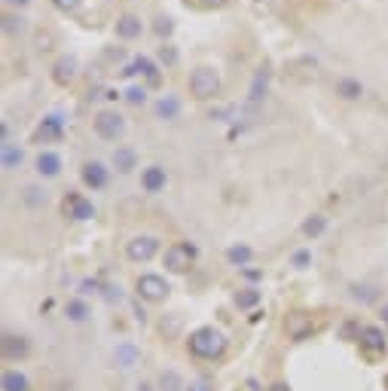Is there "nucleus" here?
<instances>
[{"mask_svg":"<svg viewBox=\"0 0 388 391\" xmlns=\"http://www.w3.org/2000/svg\"><path fill=\"white\" fill-rule=\"evenodd\" d=\"M187 346H190V355L202 357V361H214V357L223 355L226 336L221 334V330H214V327H199V330H193L190 334Z\"/></svg>","mask_w":388,"mask_h":391,"instance_id":"obj_1","label":"nucleus"},{"mask_svg":"<svg viewBox=\"0 0 388 391\" xmlns=\"http://www.w3.org/2000/svg\"><path fill=\"white\" fill-rule=\"evenodd\" d=\"M190 92H193V98H199V101H208V98H214L221 92V77H217V71L211 68V64H199V68L190 73Z\"/></svg>","mask_w":388,"mask_h":391,"instance_id":"obj_2","label":"nucleus"},{"mask_svg":"<svg viewBox=\"0 0 388 391\" xmlns=\"http://www.w3.org/2000/svg\"><path fill=\"white\" fill-rule=\"evenodd\" d=\"M193 260H196V248H193L190 242H174L172 248H165V269L174 272V276H183V272H190Z\"/></svg>","mask_w":388,"mask_h":391,"instance_id":"obj_3","label":"nucleus"},{"mask_svg":"<svg viewBox=\"0 0 388 391\" xmlns=\"http://www.w3.org/2000/svg\"><path fill=\"white\" fill-rule=\"evenodd\" d=\"M95 131L104 141H120L125 135V116L120 111H98L95 113Z\"/></svg>","mask_w":388,"mask_h":391,"instance_id":"obj_4","label":"nucleus"},{"mask_svg":"<svg viewBox=\"0 0 388 391\" xmlns=\"http://www.w3.org/2000/svg\"><path fill=\"white\" fill-rule=\"evenodd\" d=\"M159 254V239L156 236H134L125 242V257L132 263H150Z\"/></svg>","mask_w":388,"mask_h":391,"instance_id":"obj_5","label":"nucleus"},{"mask_svg":"<svg viewBox=\"0 0 388 391\" xmlns=\"http://www.w3.org/2000/svg\"><path fill=\"white\" fill-rule=\"evenodd\" d=\"M134 290H138V297L147 299V303H162L172 287H168V281L162 276H153V272H147V276H141L138 281H134Z\"/></svg>","mask_w":388,"mask_h":391,"instance_id":"obj_6","label":"nucleus"},{"mask_svg":"<svg viewBox=\"0 0 388 391\" xmlns=\"http://www.w3.org/2000/svg\"><path fill=\"white\" fill-rule=\"evenodd\" d=\"M83 184H86L92 193H98V190H104L107 184H111V171L104 169V162L92 159V162L83 165Z\"/></svg>","mask_w":388,"mask_h":391,"instance_id":"obj_7","label":"nucleus"},{"mask_svg":"<svg viewBox=\"0 0 388 391\" xmlns=\"http://www.w3.org/2000/svg\"><path fill=\"white\" fill-rule=\"evenodd\" d=\"M64 214H67V218H74V220H92V218H95V205H92L86 196L71 193L64 199Z\"/></svg>","mask_w":388,"mask_h":391,"instance_id":"obj_8","label":"nucleus"},{"mask_svg":"<svg viewBox=\"0 0 388 391\" xmlns=\"http://www.w3.org/2000/svg\"><path fill=\"white\" fill-rule=\"evenodd\" d=\"M168 184V174L162 165H147L144 171H141V190L144 193H162Z\"/></svg>","mask_w":388,"mask_h":391,"instance_id":"obj_9","label":"nucleus"},{"mask_svg":"<svg viewBox=\"0 0 388 391\" xmlns=\"http://www.w3.org/2000/svg\"><path fill=\"white\" fill-rule=\"evenodd\" d=\"M62 135H64V120L58 113H53L37 126V135L34 138L43 141V144H53V141H62Z\"/></svg>","mask_w":388,"mask_h":391,"instance_id":"obj_10","label":"nucleus"},{"mask_svg":"<svg viewBox=\"0 0 388 391\" xmlns=\"http://www.w3.org/2000/svg\"><path fill=\"white\" fill-rule=\"evenodd\" d=\"M284 330H288L291 339H306L312 334V315L306 312H291L284 318Z\"/></svg>","mask_w":388,"mask_h":391,"instance_id":"obj_11","label":"nucleus"},{"mask_svg":"<svg viewBox=\"0 0 388 391\" xmlns=\"http://www.w3.org/2000/svg\"><path fill=\"white\" fill-rule=\"evenodd\" d=\"M34 169H37L40 178H58V174H62V156L53 153V150H43V153L34 159Z\"/></svg>","mask_w":388,"mask_h":391,"instance_id":"obj_12","label":"nucleus"},{"mask_svg":"<svg viewBox=\"0 0 388 391\" xmlns=\"http://www.w3.org/2000/svg\"><path fill=\"white\" fill-rule=\"evenodd\" d=\"M28 352H31V343L25 336H15V334L4 336V357L6 361H22V357H28Z\"/></svg>","mask_w":388,"mask_h":391,"instance_id":"obj_13","label":"nucleus"},{"mask_svg":"<svg viewBox=\"0 0 388 391\" xmlns=\"http://www.w3.org/2000/svg\"><path fill=\"white\" fill-rule=\"evenodd\" d=\"M113 31H116V37H120V40H134V37H141V31H144V24H141V19H138V15L125 13V15H120V19H116Z\"/></svg>","mask_w":388,"mask_h":391,"instance_id":"obj_14","label":"nucleus"},{"mask_svg":"<svg viewBox=\"0 0 388 391\" xmlns=\"http://www.w3.org/2000/svg\"><path fill=\"white\" fill-rule=\"evenodd\" d=\"M361 346L367 348V352H382L385 343H388V336H385V330L382 327H373V324H367V327H361Z\"/></svg>","mask_w":388,"mask_h":391,"instance_id":"obj_15","label":"nucleus"},{"mask_svg":"<svg viewBox=\"0 0 388 391\" xmlns=\"http://www.w3.org/2000/svg\"><path fill=\"white\" fill-rule=\"evenodd\" d=\"M123 73H125V77H132V73H144L150 86H159V68H156L153 62H150V58H144V55H138V58H134V62H132Z\"/></svg>","mask_w":388,"mask_h":391,"instance_id":"obj_16","label":"nucleus"},{"mask_svg":"<svg viewBox=\"0 0 388 391\" xmlns=\"http://www.w3.org/2000/svg\"><path fill=\"white\" fill-rule=\"evenodd\" d=\"M336 95H340L342 101H358V98L364 95V86H361V80H355V77H340L336 80Z\"/></svg>","mask_w":388,"mask_h":391,"instance_id":"obj_17","label":"nucleus"},{"mask_svg":"<svg viewBox=\"0 0 388 391\" xmlns=\"http://www.w3.org/2000/svg\"><path fill=\"white\" fill-rule=\"evenodd\" d=\"M226 260H230L233 266H239V269H244L251 260H254V251H251V245H230L226 248Z\"/></svg>","mask_w":388,"mask_h":391,"instance_id":"obj_18","label":"nucleus"},{"mask_svg":"<svg viewBox=\"0 0 388 391\" xmlns=\"http://www.w3.org/2000/svg\"><path fill=\"white\" fill-rule=\"evenodd\" d=\"M178 113H181L178 95H162L156 101V116H159V120H178Z\"/></svg>","mask_w":388,"mask_h":391,"instance_id":"obj_19","label":"nucleus"},{"mask_svg":"<svg viewBox=\"0 0 388 391\" xmlns=\"http://www.w3.org/2000/svg\"><path fill=\"white\" fill-rule=\"evenodd\" d=\"M0 385H4V391H31L28 376L19 373V370H6L4 379H0Z\"/></svg>","mask_w":388,"mask_h":391,"instance_id":"obj_20","label":"nucleus"},{"mask_svg":"<svg viewBox=\"0 0 388 391\" xmlns=\"http://www.w3.org/2000/svg\"><path fill=\"white\" fill-rule=\"evenodd\" d=\"M134 162H138V153H134L132 147H116V153H113V165H116V171L129 174V171L134 169Z\"/></svg>","mask_w":388,"mask_h":391,"instance_id":"obj_21","label":"nucleus"},{"mask_svg":"<svg viewBox=\"0 0 388 391\" xmlns=\"http://www.w3.org/2000/svg\"><path fill=\"white\" fill-rule=\"evenodd\" d=\"M64 315H67V321H74V324H83L89 318V306H86V299H67V306H64Z\"/></svg>","mask_w":388,"mask_h":391,"instance_id":"obj_22","label":"nucleus"},{"mask_svg":"<svg viewBox=\"0 0 388 391\" xmlns=\"http://www.w3.org/2000/svg\"><path fill=\"white\" fill-rule=\"evenodd\" d=\"M74 73H77V62H74V58H62V62L55 64L53 77H55L58 86H64V83H71V80H74Z\"/></svg>","mask_w":388,"mask_h":391,"instance_id":"obj_23","label":"nucleus"},{"mask_svg":"<svg viewBox=\"0 0 388 391\" xmlns=\"http://www.w3.org/2000/svg\"><path fill=\"white\" fill-rule=\"evenodd\" d=\"M233 303L239 306V309H254V306L260 303V290H257V287H242V290H235Z\"/></svg>","mask_w":388,"mask_h":391,"instance_id":"obj_24","label":"nucleus"},{"mask_svg":"<svg viewBox=\"0 0 388 391\" xmlns=\"http://www.w3.org/2000/svg\"><path fill=\"white\" fill-rule=\"evenodd\" d=\"M324 229H327V218H324V214H312V218L303 223V236H306V239L324 236Z\"/></svg>","mask_w":388,"mask_h":391,"instance_id":"obj_25","label":"nucleus"},{"mask_svg":"<svg viewBox=\"0 0 388 391\" xmlns=\"http://www.w3.org/2000/svg\"><path fill=\"white\" fill-rule=\"evenodd\" d=\"M22 159H25V153L19 147H13V144H4V169L6 171H15L22 165Z\"/></svg>","mask_w":388,"mask_h":391,"instance_id":"obj_26","label":"nucleus"},{"mask_svg":"<svg viewBox=\"0 0 388 391\" xmlns=\"http://www.w3.org/2000/svg\"><path fill=\"white\" fill-rule=\"evenodd\" d=\"M159 388H162V391H181L183 382H181V376L174 370H162V373H159Z\"/></svg>","mask_w":388,"mask_h":391,"instance_id":"obj_27","label":"nucleus"},{"mask_svg":"<svg viewBox=\"0 0 388 391\" xmlns=\"http://www.w3.org/2000/svg\"><path fill=\"white\" fill-rule=\"evenodd\" d=\"M125 101L134 104V107L144 104V101H147V89H144V86H132V89H125Z\"/></svg>","mask_w":388,"mask_h":391,"instance_id":"obj_28","label":"nucleus"},{"mask_svg":"<svg viewBox=\"0 0 388 391\" xmlns=\"http://www.w3.org/2000/svg\"><path fill=\"white\" fill-rule=\"evenodd\" d=\"M172 31H174V19H172V15H159V19H156V34L168 37Z\"/></svg>","mask_w":388,"mask_h":391,"instance_id":"obj_29","label":"nucleus"},{"mask_svg":"<svg viewBox=\"0 0 388 391\" xmlns=\"http://www.w3.org/2000/svg\"><path fill=\"white\" fill-rule=\"evenodd\" d=\"M25 199H28L31 205H43V202H46V196H40L37 187H28V190H25Z\"/></svg>","mask_w":388,"mask_h":391,"instance_id":"obj_30","label":"nucleus"},{"mask_svg":"<svg viewBox=\"0 0 388 391\" xmlns=\"http://www.w3.org/2000/svg\"><path fill=\"white\" fill-rule=\"evenodd\" d=\"M53 6L55 10H62V13H74L80 6V0H53Z\"/></svg>","mask_w":388,"mask_h":391,"instance_id":"obj_31","label":"nucleus"},{"mask_svg":"<svg viewBox=\"0 0 388 391\" xmlns=\"http://www.w3.org/2000/svg\"><path fill=\"white\" fill-rule=\"evenodd\" d=\"M116 357L123 361V367H132V364H134V348H120Z\"/></svg>","mask_w":388,"mask_h":391,"instance_id":"obj_32","label":"nucleus"},{"mask_svg":"<svg viewBox=\"0 0 388 391\" xmlns=\"http://www.w3.org/2000/svg\"><path fill=\"white\" fill-rule=\"evenodd\" d=\"M309 260H312L309 251H297V254H293V266H297V269H306Z\"/></svg>","mask_w":388,"mask_h":391,"instance_id":"obj_33","label":"nucleus"},{"mask_svg":"<svg viewBox=\"0 0 388 391\" xmlns=\"http://www.w3.org/2000/svg\"><path fill=\"white\" fill-rule=\"evenodd\" d=\"M159 55H162L165 64H174V62H178V52H174L172 46H162V52H159Z\"/></svg>","mask_w":388,"mask_h":391,"instance_id":"obj_34","label":"nucleus"},{"mask_svg":"<svg viewBox=\"0 0 388 391\" xmlns=\"http://www.w3.org/2000/svg\"><path fill=\"white\" fill-rule=\"evenodd\" d=\"M83 294H98V281H83Z\"/></svg>","mask_w":388,"mask_h":391,"instance_id":"obj_35","label":"nucleus"},{"mask_svg":"<svg viewBox=\"0 0 388 391\" xmlns=\"http://www.w3.org/2000/svg\"><path fill=\"white\" fill-rule=\"evenodd\" d=\"M266 391H291L288 385H284V382H272V385H269Z\"/></svg>","mask_w":388,"mask_h":391,"instance_id":"obj_36","label":"nucleus"},{"mask_svg":"<svg viewBox=\"0 0 388 391\" xmlns=\"http://www.w3.org/2000/svg\"><path fill=\"white\" fill-rule=\"evenodd\" d=\"M187 391H208V388H205V382H193V385H190Z\"/></svg>","mask_w":388,"mask_h":391,"instance_id":"obj_37","label":"nucleus"},{"mask_svg":"<svg viewBox=\"0 0 388 391\" xmlns=\"http://www.w3.org/2000/svg\"><path fill=\"white\" fill-rule=\"evenodd\" d=\"M202 3H205V6H223L226 0H202Z\"/></svg>","mask_w":388,"mask_h":391,"instance_id":"obj_38","label":"nucleus"},{"mask_svg":"<svg viewBox=\"0 0 388 391\" xmlns=\"http://www.w3.org/2000/svg\"><path fill=\"white\" fill-rule=\"evenodd\" d=\"M10 3H15V6H25V3H28V0H10Z\"/></svg>","mask_w":388,"mask_h":391,"instance_id":"obj_39","label":"nucleus"},{"mask_svg":"<svg viewBox=\"0 0 388 391\" xmlns=\"http://www.w3.org/2000/svg\"><path fill=\"white\" fill-rule=\"evenodd\" d=\"M385 391H388V376H385Z\"/></svg>","mask_w":388,"mask_h":391,"instance_id":"obj_40","label":"nucleus"},{"mask_svg":"<svg viewBox=\"0 0 388 391\" xmlns=\"http://www.w3.org/2000/svg\"><path fill=\"white\" fill-rule=\"evenodd\" d=\"M385 318H388V306H385Z\"/></svg>","mask_w":388,"mask_h":391,"instance_id":"obj_41","label":"nucleus"}]
</instances>
